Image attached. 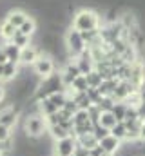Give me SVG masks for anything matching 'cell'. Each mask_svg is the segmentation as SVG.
Returning <instances> with one entry per match:
<instances>
[{"instance_id":"cell-1","label":"cell","mask_w":145,"mask_h":156,"mask_svg":"<svg viewBox=\"0 0 145 156\" xmlns=\"http://www.w3.org/2000/svg\"><path fill=\"white\" fill-rule=\"evenodd\" d=\"M100 27H102V20H100L98 13L93 9H80L72 16V29H76L80 33L100 29Z\"/></svg>"},{"instance_id":"cell-2","label":"cell","mask_w":145,"mask_h":156,"mask_svg":"<svg viewBox=\"0 0 145 156\" xmlns=\"http://www.w3.org/2000/svg\"><path fill=\"white\" fill-rule=\"evenodd\" d=\"M65 47H67V53H69L71 58L72 56L78 58V56L85 51V42L82 40V33L71 27V29L65 33Z\"/></svg>"},{"instance_id":"cell-3","label":"cell","mask_w":145,"mask_h":156,"mask_svg":"<svg viewBox=\"0 0 145 156\" xmlns=\"http://www.w3.org/2000/svg\"><path fill=\"white\" fill-rule=\"evenodd\" d=\"M47 123L45 120L40 116V115H35V116H26V122H24V133L31 138H40L44 136L47 131H45Z\"/></svg>"},{"instance_id":"cell-4","label":"cell","mask_w":145,"mask_h":156,"mask_svg":"<svg viewBox=\"0 0 145 156\" xmlns=\"http://www.w3.org/2000/svg\"><path fill=\"white\" fill-rule=\"evenodd\" d=\"M33 69H35V75L40 78V80L53 76V73H55L53 56H49V55H45V53H40V56L36 58V62L33 64Z\"/></svg>"},{"instance_id":"cell-5","label":"cell","mask_w":145,"mask_h":156,"mask_svg":"<svg viewBox=\"0 0 145 156\" xmlns=\"http://www.w3.org/2000/svg\"><path fill=\"white\" fill-rule=\"evenodd\" d=\"M78 147V142L74 136L62 138L58 142H55V156H72Z\"/></svg>"},{"instance_id":"cell-6","label":"cell","mask_w":145,"mask_h":156,"mask_svg":"<svg viewBox=\"0 0 145 156\" xmlns=\"http://www.w3.org/2000/svg\"><path fill=\"white\" fill-rule=\"evenodd\" d=\"M80 75H82V73H80L76 62H67L65 67H64V71H62V75H60V76H62V82H64V85H65V89L71 87V83L74 82V78H78Z\"/></svg>"},{"instance_id":"cell-7","label":"cell","mask_w":145,"mask_h":156,"mask_svg":"<svg viewBox=\"0 0 145 156\" xmlns=\"http://www.w3.org/2000/svg\"><path fill=\"white\" fill-rule=\"evenodd\" d=\"M40 49L35 47V45H27V47H24V49H20V64H24V66H33L36 62V58L40 56Z\"/></svg>"},{"instance_id":"cell-8","label":"cell","mask_w":145,"mask_h":156,"mask_svg":"<svg viewBox=\"0 0 145 156\" xmlns=\"http://www.w3.org/2000/svg\"><path fill=\"white\" fill-rule=\"evenodd\" d=\"M100 147H102V149H104L107 154L112 156V154H116V153L120 151V147H122V142H120L118 138H114V136L109 133L105 138H102V140H100Z\"/></svg>"},{"instance_id":"cell-9","label":"cell","mask_w":145,"mask_h":156,"mask_svg":"<svg viewBox=\"0 0 145 156\" xmlns=\"http://www.w3.org/2000/svg\"><path fill=\"white\" fill-rule=\"evenodd\" d=\"M16 122H18V111L15 107H5L0 111V125H5L11 129Z\"/></svg>"},{"instance_id":"cell-10","label":"cell","mask_w":145,"mask_h":156,"mask_svg":"<svg viewBox=\"0 0 145 156\" xmlns=\"http://www.w3.org/2000/svg\"><path fill=\"white\" fill-rule=\"evenodd\" d=\"M29 16H27V13H24V11H20V9H15V11H9L7 13V16H5V22H9L13 27H20L26 20H27Z\"/></svg>"},{"instance_id":"cell-11","label":"cell","mask_w":145,"mask_h":156,"mask_svg":"<svg viewBox=\"0 0 145 156\" xmlns=\"http://www.w3.org/2000/svg\"><path fill=\"white\" fill-rule=\"evenodd\" d=\"M4 53L7 56V62H13V64H20V49L15 45V44H5L4 45Z\"/></svg>"},{"instance_id":"cell-12","label":"cell","mask_w":145,"mask_h":156,"mask_svg":"<svg viewBox=\"0 0 145 156\" xmlns=\"http://www.w3.org/2000/svg\"><path fill=\"white\" fill-rule=\"evenodd\" d=\"M38 107H40V115H45V116L58 113V107H56L49 98H42V100H38Z\"/></svg>"},{"instance_id":"cell-13","label":"cell","mask_w":145,"mask_h":156,"mask_svg":"<svg viewBox=\"0 0 145 156\" xmlns=\"http://www.w3.org/2000/svg\"><path fill=\"white\" fill-rule=\"evenodd\" d=\"M16 76H18V64L5 62V64H4V76H2V82L15 80Z\"/></svg>"},{"instance_id":"cell-14","label":"cell","mask_w":145,"mask_h":156,"mask_svg":"<svg viewBox=\"0 0 145 156\" xmlns=\"http://www.w3.org/2000/svg\"><path fill=\"white\" fill-rule=\"evenodd\" d=\"M76 142H78V145H80V147H83V149H87V151H91L93 147H96V145H98V140L94 138V134H93V133H91V134L78 136V138H76Z\"/></svg>"},{"instance_id":"cell-15","label":"cell","mask_w":145,"mask_h":156,"mask_svg":"<svg viewBox=\"0 0 145 156\" xmlns=\"http://www.w3.org/2000/svg\"><path fill=\"white\" fill-rule=\"evenodd\" d=\"M16 31H18V29H16V27H13V26H11L9 22H5V20L0 24V37L5 40L7 44L13 40V37H15V33H16Z\"/></svg>"},{"instance_id":"cell-16","label":"cell","mask_w":145,"mask_h":156,"mask_svg":"<svg viewBox=\"0 0 145 156\" xmlns=\"http://www.w3.org/2000/svg\"><path fill=\"white\" fill-rule=\"evenodd\" d=\"M116 123H118V120H116V116L111 111H102V115H100V125L102 127H105L107 131H111Z\"/></svg>"},{"instance_id":"cell-17","label":"cell","mask_w":145,"mask_h":156,"mask_svg":"<svg viewBox=\"0 0 145 156\" xmlns=\"http://www.w3.org/2000/svg\"><path fill=\"white\" fill-rule=\"evenodd\" d=\"M47 133H49V136L55 140V142H58V140H62V138H67V136H71L62 125H51V127H47Z\"/></svg>"},{"instance_id":"cell-18","label":"cell","mask_w":145,"mask_h":156,"mask_svg":"<svg viewBox=\"0 0 145 156\" xmlns=\"http://www.w3.org/2000/svg\"><path fill=\"white\" fill-rule=\"evenodd\" d=\"M69 89L74 91V93H87V89H89V85H87V78L83 76V75H80L78 78H74V82L71 83Z\"/></svg>"},{"instance_id":"cell-19","label":"cell","mask_w":145,"mask_h":156,"mask_svg":"<svg viewBox=\"0 0 145 156\" xmlns=\"http://www.w3.org/2000/svg\"><path fill=\"white\" fill-rule=\"evenodd\" d=\"M111 113L116 116L118 122H123V120H125V115H127V104H125V102H116V104L112 105Z\"/></svg>"},{"instance_id":"cell-20","label":"cell","mask_w":145,"mask_h":156,"mask_svg":"<svg viewBox=\"0 0 145 156\" xmlns=\"http://www.w3.org/2000/svg\"><path fill=\"white\" fill-rule=\"evenodd\" d=\"M114 138H118L120 142H125V138H127V127H125V123L123 122H118L111 131H109Z\"/></svg>"},{"instance_id":"cell-21","label":"cell","mask_w":145,"mask_h":156,"mask_svg":"<svg viewBox=\"0 0 145 156\" xmlns=\"http://www.w3.org/2000/svg\"><path fill=\"white\" fill-rule=\"evenodd\" d=\"M18 31H20L22 35L33 37V35L36 33V22L33 20V18H31V16H29V18H27V20H26V22H24V24H22V26L18 27Z\"/></svg>"},{"instance_id":"cell-22","label":"cell","mask_w":145,"mask_h":156,"mask_svg":"<svg viewBox=\"0 0 145 156\" xmlns=\"http://www.w3.org/2000/svg\"><path fill=\"white\" fill-rule=\"evenodd\" d=\"M11 44H15L18 49H24V47H27V45L31 44V37L22 35L20 31H16V33H15V37H13V40H11Z\"/></svg>"},{"instance_id":"cell-23","label":"cell","mask_w":145,"mask_h":156,"mask_svg":"<svg viewBox=\"0 0 145 156\" xmlns=\"http://www.w3.org/2000/svg\"><path fill=\"white\" fill-rule=\"evenodd\" d=\"M83 76L87 78V85L93 87V89H98V87L102 85V82H104V78L100 76L98 71H91L89 75H83Z\"/></svg>"},{"instance_id":"cell-24","label":"cell","mask_w":145,"mask_h":156,"mask_svg":"<svg viewBox=\"0 0 145 156\" xmlns=\"http://www.w3.org/2000/svg\"><path fill=\"white\" fill-rule=\"evenodd\" d=\"M56 107H58V111L64 107V104H65V100H67V94H65V91H58V93H53V94H49L47 96Z\"/></svg>"},{"instance_id":"cell-25","label":"cell","mask_w":145,"mask_h":156,"mask_svg":"<svg viewBox=\"0 0 145 156\" xmlns=\"http://www.w3.org/2000/svg\"><path fill=\"white\" fill-rule=\"evenodd\" d=\"M91 118H89V113L87 111H83V109H78L74 115H72V123L74 125H80V123H85V122H89Z\"/></svg>"},{"instance_id":"cell-26","label":"cell","mask_w":145,"mask_h":156,"mask_svg":"<svg viewBox=\"0 0 145 156\" xmlns=\"http://www.w3.org/2000/svg\"><path fill=\"white\" fill-rule=\"evenodd\" d=\"M87 98L91 100V104H93V105H98V104L102 102V98H104V96L100 94V91H98V89L89 87V89H87Z\"/></svg>"},{"instance_id":"cell-27","label":"cell","mask_w":145,"mask_h":156,"mask_svg":"<svg viewBox=\"0 0 145 156\" xmlns=\"http://www.w3.org/2000/svg\"><path fill=\"white\" fill-rule=\"evenodd\" d=\"M93 134H94V138H96V140H98V144H100V140L107 136L109 131L105 129V127H102V125L98 123V125H94V131H93Z\"/></svg>"},{"instance_id":"cell-28","label":"cell","mask_w":145,"mask_h":156,"mask_svg":"<svg viewBox=\"0 0 145 156\" xmlns=\"http://www.w3.org/2000/svg\"><path fill=\"white\" fill-rule=\"evenodd\" d=\"M62 109H64V111H67V113H71V115H74V113L78 111V105H76V102H74L72 98H67Z\"/></svg>"},{"instance_id":"cell-29","label":"cell","mask_w":145,"mask_h":156,"mask_svg":"<svg viewBox=\"0 0 145 156\" xmlns=\"http://www.w3.org/2000/svg\"><path fill=\"white\" fill-rule=\"evenodd\" d=\"M11 138V129L5 125H0V142H5Z\"/></svg>"},{"instance_id":"cell-30","label":"cell","mask_w":145,"mask_h":156,"mask_svg":"<svg viewBox=\"0 0 145 156\" xmlns=\"http://www.w3.org/2000/svg\"><path fill=\"white\" fill-rule=\"evenodd\" d=\"M89 156H109V154L102 149V147H100V144H98L96 147H93V149L89 151Z\"/></svg>"},{"instance_id":"cell-31","label":"cell","mask_w":145,"mask_h":156,"mask_svg":"<svg viewBox=\"0 0 145 156\" xmlns=\"http://www.w3.org/2000/svg\"><path fill=\"white\" fill-rule=\"evenodd\" d=\"M5 62H7V56H5L4 49H0V64H5Z\"/></svg>"},{"instance_id":"cell-32","label":"cell","mask_w":145,"mask_h":156,"mask_svg":"<svg viewBox=\"0 0 145 156\" xmlns=\"http://www.w3.org/2000/svg\"><path fill=\"white\" fill-rule=\"evenodd\" d=\"M4 98H5V87H4V85H0V104L4 102Z\"/></svg>"},{"instance_id":"cell-33","label":"cell","mask_w":145,"mask_h":156,"mask_svg":"<svg viewBox=\"0 0 145 156\" xmlns=\"http://www.w3.org/2000/svg\"><path fill=\"white\" fill-rule=\"evenodd\" d=\"M2 76H4V64H0V82H2Z\"/></svg>"},{"instance_id":"cell-34","label":"cell","mask_w":145,"mask_h":156,"mask_svg":"<svg viewBox=\"0 0 145 156\" xmlns=\"http://www.w3.org/2000/svg\"><path fill=\"white\" fill-rule=\"evenodd\" d=\"M142 140H145V123H143V127H142Z\"/></svg>"},{"instance_id":"cell-35","label":"cell","mask_w":145,"mask_h":156,"mask_svg":"<svg viewBox=\"0 0 145 156\" xmlns=\"http://www.w3.org/2000/svg\"><path fill=\"white\" fill-rule=\"evenodd\" d=\"M109 156H111V154H109ZM112 156H114V154H112Z\"/></svg>"}]
</instances>
